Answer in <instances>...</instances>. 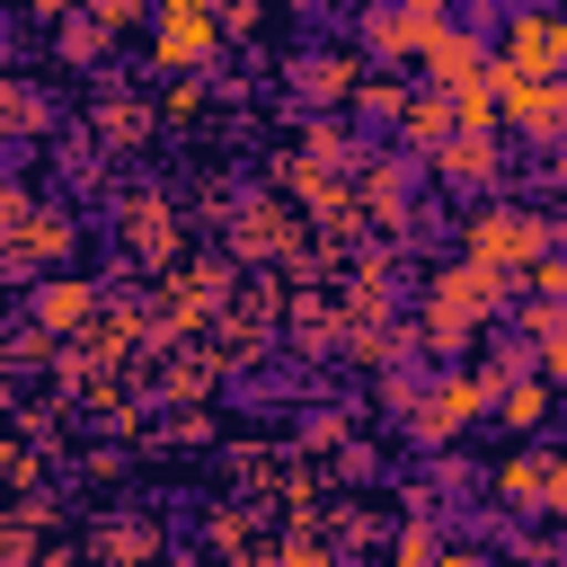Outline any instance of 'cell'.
Listing matches in <instances>:
<instances>
[{
  "label": "cell",
  "mask_w": 567,
  "mask_h": 567,
  "mask_svg": "<svg viewBox=\"0 0 567 567\" xmlns=\"http://www.w3.org/2000/svg\"><path fill=\"white\" fill-rule=\"evenodd\" d=\"M505 292H514V275H505V266H478V257L443 266V275L425 284V337H434V346H461L478 319H496V310H505Z\"/></svg>",
  "instance_id": "cell-1"
},
{
  "label": "cell",
  "mask_w": 567,
  "mask_h": 567,
  "mask_svg": "<svg viewBox=\"0 0 567 567\" xmlns=\"http://www.w3.org/2000/svg\"><path fill=\"white\" fill-rule=\"evenodd\" d=\"M496 124H514L532 151H558L567 142V71H540V80L496 71Z\"/></svg>",
  "instance_id": "cell-2"
},
{
  "label": "cell",
  "mask_w": 567,
  "mask_h": 567,
  "mask_svg": "<svg viewBox=\"0 0 567 567\" xmlns=\"http://www.w3.org/2000/svg\"><path fill=\"white\" fill-rule=\"evenodd\" d=\"M221 53V9L213 0H159L151 9V71H204Z\"/></svg>",
  "instance_id": "cell-3"
},
{
  "label": "cell",
  "mask_w": 567,
  "mask_h": 567,
  "mask_svg": "<svg viewBox=\"0 0 567 567\" xmlns=\"http://www.w3.org/2000/svg\"><path fill=\"white\" fill-rule=\"evenodd\" d=\"M540 248H549V213H523V204H487V213H470V257H478V266L523 275Z\"/></svg>",
  "instance_id": "cell-4"
},
{
  "label": "cell",
  "mask_w": 567,
  "mask_h": 567,
  "mask_svg": "<svg viewBox=\"0 0 567 567\" xmlns=\"http://www.w3.org/2000/svg\"><path fill=\"white\" fill-rule=\"evenodd\" d=\"M487 416V390H478V372H452V381H434L416 408H408V434L416 443H452V434H470Z\"/></svg>",
  "instance_id": "cell-5"
},
{
  "label": "cell",
  "mask_w": 567,
  "mask_h": 567,
  "mask_svg": "<svg viewBox=\"0 0 567 567\" xmlns=\"http://www.w3.org/2000/svg\"><path fill=\"white\" fill-rule=\"evenodd\" d=\"M496 71H523V80H540V71H558V9H505V44L487 53Z\"/></svg>",
  "instance_id": "cell-6"
},
{
  "label": "cell",
  "mask_w": 567,
  "mask_h": 567,
  "mask_svg": "<svg viewBox=\"0 0 567 567\" xmlns=\"http://www.w3.org/2000/svg\"><path fill=\"white\" fill-rule=\"evenodd\" d=\"M416 71H425L434 89H461L470 71H487V44H478L470 27H452V18H434V27H425V44H416Z\"/></svg>",
  "instance_id": "cell-7"
},
{
  "label": "cell",
  "mask_w": 567,
  "mask_h": 567,
  "mask_svg": "<svg viewBox=\"0 0 567 567\" xmlns=\"http://www.w3.org/2000/svg\"><path fill=\"white\" fill-rule=\"evenodd\" d=\"M425 168H434L443 186H496L505 151H496V133H443V142L425 151Z\"/></svg>",
  "instance_id": "cell-8"
},
{
  "label": "cell",
  "mask_w": 567,
  "mask_h": 567,
  "mask_svg": "<svg viewBox=\"0 0 567 567\" xmlns=\"http://www.w3.org/2000/svg\"><path fill=\"white\" fill-rule=\"evenodd\" d=\"M425 27H434V18H416V9H399V0H372V9H363V44H372V62H381V71L416 62Z\"/></svg>",
  "instance_id": "cell-9"
},
{
  "label": "cell",
  "mask_w": 567,
  "mask_h": 567,
  "mask_svg": "<svg viewBox=\"0 0 567 567\" xmlns=\"http://www.w3.org/2000/svg\"><path fill=\"white\" fill-rule=\"evenodd\" d=\"M390 124H399V142H408V159H425V151H434L443 133H452V89H434V80H425V89H408Z\"/></svg>",
  "instance_id": "cell-10"
},
{
  "label": "cell",
  "mask_w": 567,
  "mask_h": 567,
  "mask_svg": "<svg viewBox=\"0 0 567 567\" xmlns=\"http://www.w3.org/2000/svg\"><path fill=\"white\" fill-rule=\"evenodd\" d=\"M549 399H558V381H549V372H540V381H523V372H514L487 408H496V425H505V434H540V425H549Z\"/></svg>",
  "instance_id": "cell-11"
},
{
  "label": "cell",
  "mask_w": 567,
  "mask_h": 567,
  "mask_svg": "<svg viewBox=\"0 0 567 567\" xmlns=\"http://www.w3.org/2000/svg\"><path fill=\"white\" fill-rule=\"evenodd\" d=\"M292 89H301L310 106H337V97H354V62H346V53H301V62H292Z\"/></svg>",
  "instance_id": "cell-12"
},
{
  "label": "cell",
  "mask_w": 567,
  "mask_h": 567,
  "mask_svg": "<svg viewBox=\"0 0 567 567\" xmlns=\"http://www.w3.org/2000/svg\"><path fill=\"white\" fill-rule=\"evenodd\" d=\"M124 248H133V257H168V248H177L159 195H133V204H124Z\"/></svg>",
  "instance_id": "cell-13"
},
{
  "label": "cell",
  "mask_w": 567,
  "mask_h": 567,
  "mask_svg": "<svg viewBox=\"0 0 567 567\" xmlns=\"http://www.w3.org/2000/svg\"><path fill=\"white\" fill-rule=\"evenodd\" d=\"M452 133H496V62L452 89Z\"/></svg>",
  "instance_id": "cell-14"
},
{
  "label": "cell",
  "mask_w": 567,
  "mask_h": 567,
  "mask_svg": "<svg viewBox=\"0 0 567 567\" xmlns=\"http://www.w3.org/2000/svg\"><path fill=\"white\" fill-rule=\"evenodd\" d=\"M89 310H97V292H89V284H71V275L35 284V319H44V328H80Z\"/></svg>",
  "instance_id": "cell-15"
},
{
  "label": "cell",
  "mask_w": 567,
  "mask_h": 567,
  "mask_svg": "<svg viewBox=\"0 0 567 567\" xmlns=\"http://www.w3.org/2000/svg\"><path fill=\"white\" fill-rule=\"evenodd\" d=\"M496 505H514V514H532L540 505V452H514V461H496Z\"/></svg>",
  "instance_id": "cell-16"
},
{
  "label": "cell",
  "mask_w": 567,
  "mask_h": 567,
  "mask_svg": "<svg viewBox=\"0 0 567 567\" xmlns=\"http://www.w3.org/2000/svg\"><path fill=\"white\" fill-rule=\"evenodd\" d=\"M399 97H408V80H390V71H381V80H354V115H372V124H390Z\"/></svg>",
  "instance_id": "cell-17"
},
{
  "label": "cell",
  "mask_w": 567,
  "mask_h": 567,
  "mask_svg": "<svg viewBox=\"0 0 567 567\" xmlns=\"http://www.w3.org/2000/svg\"><path fill=\"white\" fill-rule=\"evenodd\" d=\"M35 124H44V97L18 89V80H0V133H35Z\"/></svg>",
  "instance_id": "cell-18"
},
{
  "label": "cell",
  "mask_w": 567,
  "mask_h": 567,
  "mask_svg": "<svg viewBox=\"0 0 567 567\" xmlns=\"http://www.w3.org/2000/svg\"><path fill=\"white\" fill-rule=\"evenodd\" d=\"M9 239H18V257H62L71 248V221H18Z\"/></svg>",
  "instance_id": "cell-19"
},
{
  "label": "cell",
  "mask_w": 567,
  "mask_h": 567,
  "mask_svg": "<svg viewBox=\"0 0 567 567\" xmlns=\"http://www.w3.org/2000/svg\"><path fill=\"white\" fill-rule=\"evenodd\" d=\"M514 372H532V354H523V346H496V354H487V363H478V390H487V399H496V390H505V381H514Z\"/></svg>",
  "instance_id": "cell-20"
},
{
  "label": "cell",
  "mask_w": 567,
  "mask_h": 567,
  "mask_svg": "<svg viewBox=\"0 0 567 567\" xmlns=\"http://www.w3.org/2000/svg\"><path fill=\"white\" fill-rule=\"evenodd\" d=\"M62 53H71V62H97V53H106V27H97V18H71V27H62Z\"/></svg>",
  "instance_id": "cell-21"
},
{
  "label": "cell",
  "mask_w": 567,
  "mask_h": 567,
  "mask_svg": "<svg viewBox=\"0 0 567 567\" xmlns=\"http://www.w3.org/2000/svg\"><path fill=\"white\" fill-rule=\"evenodd\" d=\"M540 505L567 514V452H540Z\"/></svg>",
  "instance_id": "cell-22"
},
{
  "label": "cell",
  "mask_w": 567,
  "mask_h": 567,
  "mask_svg": "<svg viewBox=\"0 0 567 567\" xmlns=\"http://www.w3.org/2000/svg\"><path fill=\"white\" fill-rule=\"evenodd\" d=\"M89 18H97V27H106V35H124V27H133V18H142V0H89Z\"/></svg>",
  "instance_id": "cell-23"
},
{
  "label": "cell",
  "mask_w": 567,
  "mask_h": 567,
  "mask_svg": "<svg viewBox=\"0 0 567 567\" xmlns=\"http://www.w3.org/2000/svg\"><path fill=\"white\" fill-rule=\"evenodd\" d=\"M399 558L425 567V558H434V523H408V532H399Z\"/></svg>",
  "instance_id": "cell-24"
},
{
  "label": "cell",
  "mask_w": 567,
  "mask_h": 567,
  "mask_svg": "<svg viewBox=\"0 0 567 567\" xmlns=\"http://www.w3.org/2000/svg\"><path fill=\"white\" fill-rule=\"evenodd\" d=\"M18 221H27V186H0V239H9Z\"/></svg>",
  "instance_id": "cell-25"
},
{
  "label": "cell",
  "mask_w": 567,
  "mask_h": 567,
  "mask_svg": "<svg viewBox=\"0 0 567 567\" xmlns=\"http://www.w3.org/2000/svg\"><path fill=\"white\" fill-rule=\"evenodd\" d=\"M540 177H549V195H558V204H567V142H558V151H549V168H540Z\"/></svg>",
  "instance_id": "cell-26"
},
{
  "label": "cell",
  "mask_w": 567,
  "mask_h": 567,
  "mask_svg": "<svg viewBox=\"0 0 567 567\" xmlns=\"http://www.w3.org/2000/svg\"><path fill=\"white\" fill-rule=\"evenodd\" d=\"M399 9H416V18H443V9H452V0H399Z\"/></svg>",
  "instance_id": "cell-27"
},
{
  "label": "cell",
  "mask_w": 567,
  "mask_h": 567,
  "mask_svg": "<svg viewBox=\"0 0 567 567\" xmlns=\"http://www.w3.org/2000/svg\"><path fill=\"white\" fill-rule=\"evenodd\" d=\"M558 71H567V9H558Z\"/></svg>",
  "instance_id": "cell-28"
},
{
  "label": "cell",
  "mask_w": 567,
  "mask_h": 567,
  "mask_svg": "<svg viewBox=\"0 0 567 567\" xmlns=\"http://www.w3.org/2000/svg\"><path fill=\"white\" fill-rule=\"evenodd\" d=\"M505 9H532V0H505Z\"/></svg>",
  "instance_id": "cell-29"
},
{
  "label": "cell",
  "mask_w": 567,
  "mask_h": 567,
  "mask_svg": "<svg viewBox=\"0 0 567 567\" xmlns=\"http://www.w3.org/2000/svg\"><path fill=\"white\" fill-rule=\"evenodd\" d=\"M284 9H301V0H284Z\"/></svg>",
  "instance_id": "cell-30"
}]
</instances>
